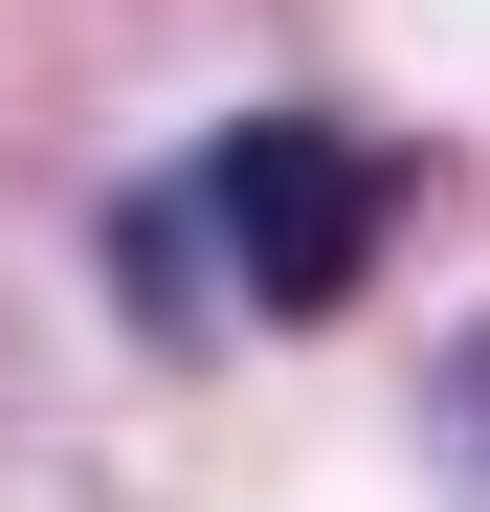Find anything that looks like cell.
<instances>
[{"label": "cell", "mask_w": 490, "mask_h": 512, "mask_svg": "<svg viewBox=\"0 0 490 512\" xmlns=\"http://www.w3.org/2000/svg\"><path fill=\"white\" fill-rule=\"evenodd\" d=\"M401 156L379 134H335V112H245V134H201L179 179H156V223H134V268L179 290V268H223L245 312H357V268L401 245Z\"/></svg>", "instance_id": "obj_1"}]
</instances>
